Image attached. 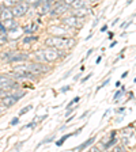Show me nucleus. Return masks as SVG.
Listing matches in <instances>:
<instances>
[{
    "label": "nucleus",
    "mask_w": 136,
    "mask_h": 152,
    "mask_svg": "<svg viewBox=\"0 0 136 152\" xmlns=\"http://www.w3.org/2000/svg\"><path fill=\"white\" fill-rule=\"evenodd\" d=\"M14 71L15 72H30L33 75H41V73H46L49 71V66L44 65L41 63H29L26 65L15 66Z\"/></svg>",
    "instance_id": "f257e3e1"
},
{
    "label": "nucleus",
    "mask_w": 136,
    "mask_h": 152,
    "mask_svg": "<svg viewBox=\"0 0 136 152\" xmlns=\"http://www.w3.org/2000/svg\"><path fill=\"white\" fill-rule=\"evenodd\" d=\"M45 45L46 46H54V48H67V39L60 37V35H56V37L48 38Z\"/></svg>",
    "instance_id": "f03ea898"
},
{
    "label": "nucleus",
    "mask_w": 136,
    "mask_h": 152,
    "mask_svg": "<svg viewBox=\"0 0 136 152\" xmlns=\"http://www.w3.org/2000/svg\"><path fill=\"white\" fill-rule=\"evenodd\" d=\"M27 8H29V4L26 3L25 0H23V1L16 3L11 10H12L14 16H22V15H25V14L27 12Z\"/></svg>",
    "instance_id": "7ed1b4c3"
},
{
    "label": "nucleus",
    "mask_w": 136,
    "mask_h": 152,
    "mask_svg": "<svg viewBox=\"0 0 136 152\" xmlns=\"http://www.w3.org/2000/svg\"><path fill=\"white\" fill-rule=\"evenodd\" d=\"M44 56H45V61L52 63V61H54L59 57V50L54 46H48L46 50L44 52Z\"/></svg>",
    "instance_id": "20e7f679"
},
{
    "label": "nucleus",
    "mask_w": 136,
    "mask_h": 152,
    "mask_svg": "<svg viewBox=\"0 0 136 152\" xmlns=\"http://www.w3.org/2000/svg\"><path fill=\"white\" fill-rule=\"evenodd\" d=\"M29 58V56L26 53H21V52H8V63H18Z\"/></svg>",
    "instance_id": "39448f33"
},
{
    "label": "nucleus",
    "mask_w": 136,
    "mask_h": 152,
    "mask_svg": "<svg viewBox=\"0 0 136 152\" xmlns=\"http://www.w3.org/2000/svg\"><path fill=\"white\" fill-rule=\"evenodd\" d=\"M16 103V98L14 96V94H8L6 95L3 98V104H4V107H11L12 104Z\"/></svg>",
    "instance_id": "423d86ee"
},
{
    "label": "nucleus",
    "mask_w": 136,
    "mask_h": 152,
    "mask_svg": "<svg viewBox=\"0 0 136 152\" xmlns=\"http://www.w3.org/2000/svg\"><path fill=\"white\" fill-rule=\"evenodd\" d=\"M12 16H14L12 10H10L8 7H4L3 12H1V15H0V19L4 22V20H7V19H12Z\"/></svg>",
    "instance_id": "0eeeda50"
},
{
    "label": "nucleus",
    "mask_w": 136,
    "mask_h": 152,
    "mask_svg": "<svg viewBox=\"0 0 136 152\" xmlns=\"http://www.w3.org/2000/svg\"><path fill=\"white\" fill-rule=\"evenodd\" d=\"M64 23L70 27H76L78 26V16L74 15V16H70V18H65L64 19Z\"/></svg>",
    "instance_id": "6e6552de"
},
{
    "label": "nucleus",
    "mask_w": 136,
    "mask_h": 152,
    "mask_svg": "<svg viewBox=\"0 0 136 152\" xmlns=\"http://www.w3.org/2000/svg\"><path fill=\"white\" fill-rule=\"evenodd\" d=\"M95 141V137H91V139H89L87 141H85V142H82L79 147H76L74 151H80V149H85V148H87V147H90L93 144V142Z\"/></svg>",
    "instance_id": "1a4fd4ad"
},
{
    "label": "nucleus",
    "mask_w": 136,
    "mask_h": 152,
    "mask_svg": "<svg viewBox=\"0 0 136 152\" xmlns=\"http://www.w3.org/2000/svg\"><path fill=\"white\" fill-rule=\"evenodd\" d=\"M89 14V8L86 6H82L79 7V8H75V15L76 16H85Z\"/></svg>",
    "instance_id": "9d476101"
},
{
    "label": "nucleus",
    "mask_w": 136,
    "mask_h": 152,
    "mask_svg": "<svg viewBox=\"0 0 136 152\" xmlns=\"http://www.w3.org/2000/svg\"><path fill=\"white\" fill-rule=\"evenodd\" d=\"M72 136H75V132L74 133H68V134H64L63 137H61L60 140H59V141H56V145H59V147H61L64 144V141H65L67 139H70V137H72Z\"/></svg>",
    "instance_id": "9b49d317"
},
{
    "label": "nucleus",
    "mask_w": 136,
    "mask_h": 152,
    "mask_svg": "<svg viewBox=\"0 0 136 152\" xmlns=\"http://www.w3.org/2000/svg\"><path fill=\"white\" fill-rule=\"evenodd\" d=\"M12 80V77L11 76H7V75H0V86L4 84V83H8Z\"/></svg>",
    "instance_id": "f8f14e48"
},
{
    "label": "nucleus",
    "mask_w": 136,
    "mask_h": 152,
    "mask_svg": "<svg viewBox=\"0 0 136 152\" xmlns=\"http://www.w3.org/2000/svg\"><path fill=\"white\" fill-rule=\"evenodd\" d=\"M114 144H117V139H114V137H112L110 141H108V142H106V144L104 145V148H105V149H109L110 147H113Z\"/></svg>",
    "instance_id": "ddd939ff"
},
{
    "label": "nucleus",
    "mask_w": 136,
    "mask_h": 152,
    "mask_svg": "<svg viewBox=\"0 0 136 152\" xmlns=\"http://www.w3.org/2000/svg\"><path fill=\"white\" fill-rule=\"evenodd\" d=\"M35 28H37L35 25H30V26H27V27H25V33L26 34H33V33L35 31Z\"/></svg>",
    "instance_id": "4468645a"
},
{
    "label": "nucleus",
    "mask_w": 136,
    "mask_h": 152,
    "mask_svg": "<svg viewBox=\"0 0 136 152\" xmlns=\"http://www.w3.org/2000/svg\"><path fill=\"white\" fill-rule=\"evenodd\" d=\"M33 109V104H27L25 109H22V110L19 111V115H23V114H26V113H29V111Z\"/></svg>",
    "instance_id": "2eb2a0df"
},
{
    "label": "nucleus",
    "mask_w": 136,
    "mask_h": 152,
    "mask_svg": "<svg viewBox=\"0 0 136 152\" xmlns=\"http://www.w3.org/2000/svg\"><path fill=\"white\" fill-rule=\"evenodd\" d=\"M38 37H35V35H30V37H26L25 39H23V42H26V44H30V42L33 41H37Z\"/></svg>",
    "instance_id": "dca6fc26"
},
{
    "label": "nucleus",
    "mask_w": 136,
    "mask_h": 152,
    "mask_svg": "<svg viewBox=\"0 0 136 152\" xmlns=\"http://www.w3.org/2000/svg\"><path fill=\"white\" fill-rule=\"evenodd\" d=\"M79 101H80V98H79V96H76V98H74V99H72V101H71V102H70V103L67 104V109H70V107H72V104L78 103V102H79Z\"/></svg>",
    "instance_id": "f3484780"
},
{
    "label": "nucleus",
    "mask_w": 136,
    "mask_h": 152,
    "mask_svg": "<svg viewBox=\"0 0 136 152\" xmlns=\"http://www.w3.org/2000/svg\"><path fill=\"white\" fill-rule=\"evenodd\" d=\"M109 83H110V77H108V79H105V80H104V83H102L101 86H98V87H97V90H95V91L98 92V90H101L102 87H105V86H106V84H109Z\"/></svg>",
    "instance_id": "a211bd4d"
},
{
    "label": "nucleus",
    "mask_w": 136,
    "mask_h": 152,
    "mask_svg": "<svg viewBox=\"0 0 136 152\" xmlns=\"http://www.w3.org/2000/svg\"><path fill=\"white\" fill-rule=\"evenodd\" d=\"M8 28L4 26V23H0V34H7Z\"/></svg>",
    "instance_id": "6ab92c4d"
},
{
    "label": "nucleus",
    "mask_w": 136,
    "mask_h": 152,
    "mask_svg": "<svg viewBox=\"0 0 136 152\" xmlns=\"http://www.w3.org/2000/svg\"><path fill=\"white\" fill-rule=\"evenodd\" d=\"M123 94H124V91H123V90H120V91H117V92H116V94H114V101H117V99L118 98H121V96H123Z\"/></svg>",
    "instance_id": "aec40b11"
},
{
    "label": "nucleus",
    "mask_w": 136,
    "mask_h": 152,
    "mask_svg": "<svg viewBox=\"0 0 136 152\" xmlns=\"http://www.w3.org/2000/svg\"><path fill=\"white\" fill-rule=\"evenodd\" d=\"M0 44H7V34H0Z\"/></svg>",
    "instance_id": "412c9836"
},
{
    "label": "nucleus",
    "mask_w": 136,
    "mask_h": 152,
    "mask_svg": "<svg viewBox=\"0 0 136 152\" xmlns=\"http://www.w3.org/2000/svg\"><path fill=\"white\" fill-rule=\"evenodd\" d=\"M27 4H33V6H37V4H40V0H25Z\"/></svg>",
    "instance_id": "4be33fe9"
},
{
    "label": "nucleus",
    "mask_w": 136,
    "mask_h": 152,
    "mask_svg": "<svg viewBox=\"0 0 136 152\" xmlns=\"http://www.w3.org/2000/svg\"><path fill=\"white\" fill-rule=\"evenodd\" d=\"M15 3H16V0H6V6L8 7V6H15Z\"/></svg>",
    "instance_id": "5701e85b"
},
{
    "label": "nucleus",
    "mask_w": 136,
    "mask_h": 152,
    "mask_svg": "<svg viewBox=\"0 0 136 152\" xmlns=\"http://www.w3.org/2000/svg\"><path fill=\"white\" fill-rule=\"evenodd\" d=\"M74 44H75V41H74V39H67V48H72Z\"/></svg>",
    "instance_id": "b1692460"
},
{
    "label": "nucleus",
    "mask_w": 136,
    "mask_h": 152,
    "mask_svg": "<svg viewBox=\"0 0 136 152\" xmlns=\"http://www.w3.org/2000/svg\"><path fill=\"white\" fill-rule=\"evenodd\" d=\"M91 75H93V73H89V75H87V76H85V77H83V79H82V83L87 82V80H89L90 77H91Z\"/></svg>",
    "instance_id": "393cba45"
},
{
    "label": "nucleus",
    "mask_w": 136,
    "mask_h": 152,
    "mask_svg": "<svg viewBox=\"0 0 136 152\" xmlns=\"http://www.w3.org/2000/svg\"><path fill=\"white\" fill-rule=\"evenodd\" d=\"M27 128H35V122H30V124H27L25 126V129H27Z\"/></svg>",
    "instance_id": "a878e982"
},
{
    "label": "nucleus",
    "mask_w": 136,
    "mask_h": 152,
    "mask_svg": "<svg viewBox=\"0 0 136 152\" xmlns=\"http://www.w3.org/2000/svg\"><path fill=\"white\" fill-rule=\"evenodd\" d=\"M18 122H19V118H18V117H15L12 121H11V125H16Z\"/></svg>",
    "instance_id": "bb28decb"
},
{
    "label": "nucleus",
    "mask_w": 136,
    "mask_h": 152,
    "mask_svg": "<svg viewBox=\"0 0 136 152\" xmlns=\"http://www.w3.org/2000/svg\"><path fill=\"white\" fill-rule=\"evenodd\" d=\"M72 111H74V107H70V109H68V110H67V113H65V117H68V115H70Z\"/></svg>",
    "instance_id": "cd10ccee"
},
{
    "label": "nucleus",
    "mask_w": 136,
    "mask_h": 152,
    "mask_svg": "<svg viewBox=\"0 0 136 152\" xmlns=\"http://www.w3.org/2000/svg\"><path fill=\"white\" fill-rule=\"evenodd\" d=\"M87 114H89V111H85V113H83V114H82V115H80V117H79V118H78V120H83V118H85V117H86V115H87Z\"/></svg>",
    "instance_id": "c85d7f7f"
},
{
    "label": "nucleus",
    "mask_w": 136,
    "mask_h": 152,
    "mask_svg": "<svg viewBox=\"0 0 136 152\" xmlns=\"http://www.w3.org/2000/svg\"><path fill=\"white\" fill-rule=\"evenodd\" d=\"M106 28H108V25H104V26L101 27V30H99V31L104 33V31H106Z\"/></svg>",
    "instance_id": "c756f323"
},
{
    "label": "nucleus",
    "mask_w": 136,
    "mask_h": 152,
    "mask_svg": "<svg viewBox=\"0 0 136 152\" xmlns=\"http://www.w3.org/2000/svg\"><path fill=\"white\" fill-rule=\"evenodd\" d=\"M94 52V49H89V52H87V54H86V57H90L91 56V53Z\"/></svg>",
    "instance_id": "7c9ffc66"
},
{
    "label": "nucleus",
    "mask_w": 136,
    "mask_h": 152,
    "mask_svg": "<svg viewBox=\"0 0 136 152\" xmlns=\"http://www.w3.org/2000/svg\"><path fill=\"white\" fill-rule=\"evenodd\" d=\"M68 90H70V87H63L60 91H61V92H65V91H68Z\"/></svg>",
    "instance_id": "2f4dec72"
},
{
    "label": "nucleus",
    "mask_w": 136,
    "mask_h": 152,
    "mask_svg": "<svg viewBox=\"0 0 136 152\" xmlns=\"http://www.w3.org/2000/svg\"><path fill=\"white\" fill-rule=\"evenodd\" d=\"M101 60H102V57H101V56H98V58L95 60V63H97V64H99V63H101Z\"/></svg>",
    "instance_id": "473e14b6"
},
{
    "label": "nucleus",
    "mask_w": 136,
    "mask_h": 152,
    "mask_svg": "<svg viewBox=\"0 0 136 152\" xmlns=\"http://www.w3.org/2000/svg\"><path fill=\"white\" fill-rule=\"evenodd\" d=\"M127 76H128V71H125V72H124L123 75H121V77H123V79H124V77H127Z\"/></svg>",
    "instance_id": "72a5a7b5"
},
{
    "label": "nucleus",
    "mask_w": 136,
    "mask_h": 152,
    "mask_svg": "<svg viewBox=\"0 0 136 152\" xmlns=\"http://www.w3.org/2000/svg\"><path fill=\"white\" fill-rule=\"evenodd\" d=\"M74 1H75V0H65V3H67V4H70V6L74 3Z\"/></svg>",
    "instance_id": "f704fd0d"
},
{
    "label": "nucleus",
    "mask_w": 136,
    "mask_h": 152,
    "mask_svg": "<svg viewBox=\"0 0 136 152\" xmlns=\"http://www.w3.org/2000/svg\"><path fill=\"white\" fill-rule=\"evenodd\" d=\"M3 10H4V6L3 4H0V15H1V12H3Z\"/></svg>",
    "instance_id": "c9c22d12"
},
{
    "label": "nucleus",
    "mask_w": 136,
    "mask_h": 152,
    "mask_svg": "<svg viewBox=\"0 0 136 152\" xmlns=\"http://www.w3.org/2000/svg\"><path fill=\"white\" fill-rule=\"evenodd\" d=\"M116 45H117V41H113V42H112V44H110V48L116 46Z\"/></svg>",
    "instance_id": "e433bc0d"
},
{
    "label": "nucleus",
    "mask_w": 136,
    "mask_h": 152,
    "mask_svg": "<svg viewBox=\"0 0 136 152\" xmlns=\"http://www.w3.org/2000/svg\"><path fill=\"white\" fill-rule=\"evenodd\" d=\"M113 33H109V35H108V38H109V39H112V38H113Z\"/></svg>",
    "instance_id": "4c0bfd02"
},
{
    "label": "nucleus",
    "mask_w": 136,
    "mask_h": 152,
    "mask_svg": "<svg viewBox=\"0 0 136 152\" xmlns=\"http://www.w3.org/2000/svg\"><path fill=\"white\" fill-rule=\"evenodd\" d=\"M124 111V107H121V109H117V113H123Z\"/></svg>",
    "instance_id": "58836bf2"
},
{
    "label": "nucleus",
    "mask_w": 136,
    "mask_h": 152,
    "mask_svg": "<svg viewBox=\"0 0 136 152\" xmlns=\"http://www.w3.org/2000/svg\"><path fill=\"white\" fill-rule=\"evenodd\" d=\"M116 151H123V147H116Z\"/></svg>",
    "instance_id": "ea45409f"
},
{
    "label": "nucleus",
    "mask_w": 136,
    "mask_h": 152,
    "mask_svg": "<svg viewBox=\"0 0 136 152\" xmlns=\"http://www.w3.org/2000/svg\"><path fill=\"white\" fill-rule=\"evenodd\" d=\"M19 1H23V0H16V3H19Z\"/></svg>",
    "instance_id": "a19ab883"
},
{
    "label": "nucleus",
    "mask_w": 136,
    "mask_h": 152,
    "mask_svg": "<svg viewBox=\"0 0 136 152\" xmlns=\"http://www.w3.org/2000/svg\"><path fill=\"white\" fill-rule=\"evenodd\" d=\"M93 1H98V0H93Z\"/></svg>",
    "instance_id": "79ce46f5"
},
{
    "label": "nucleus",
    "mask_w": 136,
    "mask_h": 152,
    "mask_svg": "<svg viewBox=\"0 0 136 152\" xmlns=\"http://www.w3.org/2000/svg\"><path fill=\"white\" fill-rule=\"evenodd\" d=\"M135 83H136V77H135Z\"/></svg>",
    "instance_id": "37998d69"
}]
</instances>
